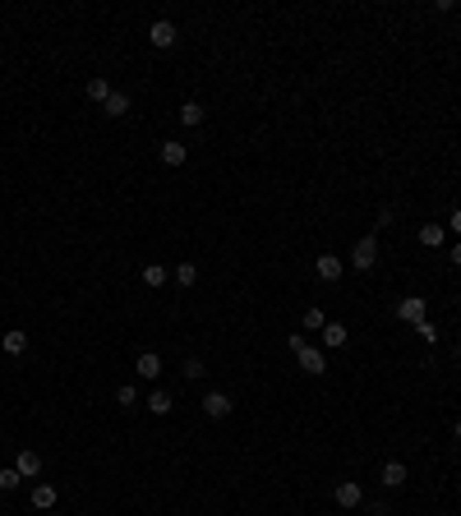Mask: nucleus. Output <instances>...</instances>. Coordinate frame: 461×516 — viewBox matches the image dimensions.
Returning <instances> with one entry per match:
<instances>
[{"instance_id":"f257e3e1","label":"nucleus","mask_w":461,"mask_h":516,"mask_svg":"<svg viewBox=\"0 0 461 516\" xmlns=\"http://www.w3.org/2000/svg\"><path fill=\"white\" fill-rule=\"evenodd\" d=\"M374 263H378V235H365V240L351 249V268L355 272H369Z\"/></svg>"},{"instance_id":"f03ea898","label":"nucleus","mask_w":461,"mask_h":516,"mask_svg":"<svg viewBox=\"0 0 461 516\" xmlns=\"http://www.w3.org/2000/svg\"><path fill=\"white\" fill-rule=\"evenodd\" d=\"M295 360H300V369H305V374H314V378H319V374H328V360H323V350H314L309 341L295 350Z\"/></svg>"},{"instance_id":"7ed1b4c3","label":"nucleus","mask_w":461,"mask_h":516,"mask_svg":"<svg viewBox=\"0 0 461 516\" xmlns=\"http://www.w3.org/2000/svg\"><path fill=\"white\" fill-rule=\"evenodd\" d=\"M148 42H153L157 51H171V46H175V23H171V19H157L153 28H148Z\"/></svg>"},{"instance_id":"20e7f679","label":"nucleus","mask_w":461,"mask_h":516,"mask_svg":"<svg viewBox=\"0 0 461 516\" xmlns=\"http://www.w3.org/2000/svg\"><path fill=\"white\" fill-rule=\"evenodd\" d=\"M332 498H337V507H346V512H351V507H360V502H365V488L355 484V480H341Z\"/></svg>"},{"instance_id":"39448f33","label":"nucleus","mask_w":461,"mask_h":516,"mask_svg":"<svg viewBox=\"0 0 461 516\" xmlns=\"http://www.w3.org/2000/svg\"><path fill=\"white\" fill-rule=\"evenodd\" d=\"M397 319L401 323H425V295H406L397 304Z\"/></svg>"},{"instance_id":"423d86ee","label":"nucleus","mask_w":461,"mask_h":516,"mask_svg":"<svg viewBox=\"0 0 461 516\" xmlns=\"http://www.w3.org/2000/svg\"><path fill=\"white\" fill-rule=\"evenodd\" d=\"M203 415H208V420H226L231 415V396L226 392H208L203 396Z\"/></svg>"},{"instance_id":"0eeeda50","label":"nucleus","mask_w":461,"mask_h":516,"mask_svg":"<svg viewBox=\"0 0 461 516\" xmlns=\"http://www.w3.org/2000/svg\"><path fill=\"white\" fill-rule=\"evenodd\" d=\"M134 374L138 378H157V374H162V355H157V350H143L134 360Z\"/></svg>"},{"instance_id":"6e6552de","label":"nucleus","mask_w":461,"mask_h":516,"mask_svg":"<svg viewBox=\"0 0 461 516\" xmlns=\"http://www.w3.org/2000/svg\"><path fill=\"white\" fill-rule=\"evenodd\" d=\"M162 162H167V166H184V162H189V148H184L180 138H167V143H162Z\"/></svg>"},{"instance_id":"1a4fd4ad","label":"nucleus","mask_w":461,"mask_h":516,"mask_svg":"<svg viewBox=\"0 0 461 516\" xmlns=\"http://www.w3.org/2000/svg\"><path fill=\"white\" fill-rule=\"evenodd\" d=\"M314 272H319L323 281H337V277H341V258L337 254H319V258H314Z\"/></svg>"},{"instance_id":"9d476101","label":"nucleus","mask_w":461,"mask_h":516,"mask_svg":"<svg viewBox=\"0 0 461 516\" xmlns=\"http://www.w3.org/2000/svg\"><path fill=\"white\" fill-rule=\"evenodd\" d=\"M56 502H61V493H56V484H37V488H32V507H37V512H51Z\"/></svg>"},{"instance_id":"9b49d317","label":"nucleus","mask_w":461,"mask_h":516,"mask_svg":"<svg viewBox=\"0 0 461 516\" xmlns=\"http://www.w3.org/2000/svg\"><path fill=\"white\" fill-rule=\"evenodd\" d=\"M14 471L23 475V480H37V475H42V456H37V452H19Z\"/></svg>"},{"instance_id":"f8f14e48","label":"nucleus","mask_w":461,"mask_h":516,"mask_svg":"<svg viewBox=\"0 0 461 516\" xmlns=\"http://www.w3.org/2000/svg\"><path fill=\"white\" fill-rule=\"evenodd\" d=\"M378 484L401 488V484H406V461H387V466H383V475H378Z\"/></svg>"},{"instance_id":"ddd939ff","label":"nucleus","mask_w":461,"mask_h":516,"mask_svg":"<svg viewBox=\"0 0 461 516\" xmlns=\"http://www.w3.org/2000/svg\"><path fill=\"white\" fill-rule=\"evenodd\" d=\"M443 240H447V226H438V222H429V226H420V244H425V249H438Z\"/></svg>"},{"instance_id":"4468645a","label":"nucleus","mask_w":461,"mask_h":516,"mask_svg":"<svg viewBox=\"0 0 461 516\" xmlns=\"http://www.w3.org/2000/svg\"><path fill=\"white\" fill-rule=\"evenodd\" d=\"M0 350H5V355H23V350H28V332H5L0 336Z\"/></svg>"},{"instance_id":"2eb2a0df","label":"nucleus","mask_w":461,"mask_h":516,"mask_svg":"<svg viewBox=\"0 0 461 516\" xmlns=\"http://www.w3.org/2000/svg\"><path fill=\"white\" fill-rule=\"evenodd\" d=\"M346 341H351V332H346V327H341V323H328V327H323V346H346Z\"/></svg>"},{"instance_id":"dca6fc26","label":"nucleus","mask_w":461,"mask_h":516,"mask_svg":"<svg viewBox=\"0 0 461 516\" xmlns=\"http://www.w3.org/2000/svg\"><path fill=\"white\" fill-rule=\"evenodd\" d=\"M111 116V120H120V116H129V97H125V92H111L107 97V107H102Z\"/></svg>"},{"instance_id":"f3484780","label":"nucleus","mask_w":461,"mask_h":516,"mask_svg":"<svg viewBox=\"0 0 461 516\" xmlns=\"http://www.w3.org/2000/svg\"><path fill=\"white\" fill-rule=\"evenodd\" d=\"M83 92H88V102H102V107H107L111 83H107V78H88V88H83Z\"/></svg>"},{"instance_id":"a211bd4d","label":"nucleus","mask_w":461,"mask_h":516,"mask_svg":"<svg viewBox=\"0 0 461 516\" xmlns=\"http://www.w3.org/2000/svg\"><path fill=\"white\" fill-rule=\"evenodd\" d=\"M203 116H208V111H203L199 102H184V107H180V125H189V129H194V125H203Z\"/></svg>"},{"instance_id":"6ab92c4d","label":"nucleus","mask_w":461,"mask_h":516,"mask_svg":"<svg viewBox=\"0 0 461 516\" xmlns=\"http://www.w3.org/2000/svg\"><path fill=\"white\" fill-rule=\"evenodd\" d=\"M171 406H175V401H171V392H162V387L148 396V410H153V415H171Z\"/></svg>"},{"instance_id":"aec40b11","label":"nucleus","mask_w":461,"mask_h":516,"mask_svg":"<svg viewBox=\"0 0 461 516\" xmlns=\"http://www.w3.org/2000/svg\"><path fill=\"white\" fill-rule=\"evenodd\" d=\"M19 484H23V475H19L14 466H0V493H14Z\"/></svg>"},{"instance_id":"412c9836","label":"nucleus","mask_w":461,"mask_h":516,"mask_svg":"<svg viewBox=\"0 0 461 516\" xmlns=\"http://www.w3.org/2000/svg\"><path fill=\"white\" fill-rule=\"evenodd\" d=\"M143 281H148V286H167V268H162V263H148V268H143Z\"/></svg>"},{"instance_id":"4be33fe9","label":"nucleus","mask_w":461,"mask_h":516,"mask_svg":"<svg viewBox=\"0 0 461 516\" xmlns=\"http://www.w3.org/2000/svg\"><path fill=\"white\" fill-rule=\"evenodd\" d=\"M203 374H208V365H203L199 355H189V360H184V378H189V383H199Z\"/></svg>"},{"instance_id":"5701e85b","label":"nucleus","mask_w":461,"mask_h":516,"mask_svg":"<svg viewBox=\"0 0 461 516\" xmlns=\"http://www.w3.org/2000/svg\"><path fill=\"white\" fill-rule=\"evenodd\" d=\"M175 281H180V286H194V281H199V268H194V263H180V268H175Z\"/></svg>"},{"instance_id":"b1692460","label":"nucleus","mask_w":461,"mask_h":516,"mask_svg":"<svg viewBox=\"0 0 461 516\" xmlns=\"http://www.w3.org/2000/svg\"><path fill=\"white\" fill-rule=\"evenodd\" d=\"M305 327H309V332H323V327H328L323 309H305Z\"/></svg>"},{"instance_id":"393cba45","label":"nucleus","mask_w":461,"mask_h":516,"mask_svg":"<svg viewBox=\"0 0 461 516\" xmlns=\"http://www.w3.org/2000/svg\"><path fill=\"white\" fill-rule=\"evenodd\" d=\"M116 401H120V406H134V401H138V392L129 387V383H120V387H116Z\"/></svg>"},{"instance_id":"a878e982","label":"nucleus","mask_w":461,"mask_h":516,"mask_svg":"<svg viewBox=\"0 0 461 516\" xmlns=\"http://www.w3.org/2000/svg\"><path fill=\"white\" fill-rule=\"evenodd\" d=\"M415 332L425 336V341H429V346H433V341H438V327H433V323H429V319H425V323H415Z\"/></svg>"},{"instance_id":"bb28decb","label":"nucleus","mask_w":461,"mask_h":516,"mask_svg":"<svg viewBox=\"0 0 461 516\" xmlns=\"http://www.w3.org/2000/svg\"><path fill=\"white\" fill-rule=\"evenodd\" d=\"M447 226H452V230H457V235H461V208H457V213H452V222H447Z\"/></svg>"},{"instance_id":"cd10ccee","label":"nucleus","mask_w":461,"mask_h":516,"mask_svg":"<svg viewBox=\"0 0 461 516\" xmlns=\"http://www.w3.org/2000/svg\"><path fill=\"white\" fill-rule=\"evenodd\" d=\"M452 268H461V244H452Z\"/></svg>"},{"instance_id":"c85d7f7f","label":"nucleus","mask_w":461,"mask_h":516,"mask_svg":"<svg viewBox=\"0 0 461 516\" xmlns=\"http://www.w3.org/2000/svg\"><path fill=\"white\" fill-rule=\"evenodd\" d=\"M452 438H457V442H461V420H457V424H452Z\"/></svg>"},{"instance_id":"c756f323","label":"nucleus","mask_w":461,"mask_h":516,"mask_svg":"<svg viewBox=\"0 0 461 516\" xmlns=\"http://www.w3.org/2000/svg\"><path fill=\"white\" fill-rule=\"evenodd\" d=\"M457 355H461V346H457Z\"/></svg>"}]
</instances>
